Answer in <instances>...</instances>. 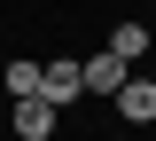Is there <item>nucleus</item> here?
I'll return each mask as SVG.
<instances>
[{
    "mask_svg": "<svg viewBox=\"0 0 156 141\" xmlns=\"http://www.w3.org/2000/svg\"><path fill=\"white\" fill-rule=\"evenodd\" d=\"M148 8H156V0H148Z\"/></svg>",
    "mask_w": 156,
    "mask_h": 141,
    "instance_id": "0eeeda50",
    "label": "nucleus"
},
{
    "mask_svg": "<svg viewBox=\"0 0 156 141\" xmlns=\"http://www.w3.org/2000/svg\"><path fill=\"white\" fill-rule=\"evenodd\" d=\"M0 94H8V102H31L39 94V55H8V63H0Z\"/></svg>",
    "mask_w": 156,
    "mask_h": 141,
    "instance_id": "39448f33",
    "label": "nucleus"
},
{
    "mask_svg": "<svg viewBox=\"0 0 156 141\" xmlns=\"http://www.w3.org/2000/svg\"><path fill=\"white\" fill-rule=\"evenodd\" d=\"M109 102H117V118H125V125H156V79H125Z\"/></svg>",
    "mask_w": 156,
    "mask_h": 141,
    "instance_id": "20e7f679",
    "label": "nucleus"
},
{
    "mask_svg": "<svg viewBox=\"0 0 156 141\" xmlns=\"http://www.w3.org/2000/svg\"><path fill=\"white\" fill-rule=\"evenodd\" d=\"M109 55H117V63L148 55V24H109Z\"/></svg>",
    "mask_w": 156,
    "mask_h": 141,
    "instance_id": "423d86ee",
    "label": "nucleus"
},
{
    "mask_svg": "<svg viewBox=\"0 0 156 141\" xmlns=\"http://www.w3.org/2000/svg\"><path fill=\"white\" fill-rule=\"evenodd\" d=\"M8 125H16V141H55V125H62V110L55 102H16V110H8Z\"/></svg>",
    "mask_w": 156,
    "mask_h": 141,
    "instance_id": "7ed1b4c3",
    "label": "nucleus"
},
{
    "mask_svg": "<svg viewBox=\"0 0 156 141\" xmlns=\"http://www.w3.org/2000/svg\"><path fill=\"white\" fill-rule=\"evenodd\" d=\"M39 102H55V110L86 102V79H78V55H39Z\"/></svg>",
    "mask_w": 156,
    "mask_h": 141,
    "instance_id": "f257e3e1",
    "label": "nucleus"
},
{
    "mask_svg": "<svg viewBox=\"0 0 156 141\" xmlns=\"http://www.w3.org/2000/svg\"><path fill=\"white\" fill-rule=\"evenodd\" d=\"M78 79H86V94H101V102H109L117 86L133 79V63H117L109 47H101V55H78Z\"/></svg>",
    "mask_w": 156,
    "mask_h": 141,
    "instance_id": "f03ea898",
    "label": "nucleus"
}]
</instances>
